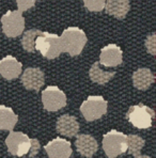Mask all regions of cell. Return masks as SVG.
<instances>
[{
	"label": "cell",
	"mask_w": 156,
	"mask_h": 158,
	"mask_svg": "<svg viewBox=\"0 0 156 158\" xmlns=\"http://www.w3.org/2000/svg\"><path fill=\"white\" fill-rule=\"evenodd\" d=\"M60 41H61L62 50L74 57L82 52L87 43V35L85 31L79 29L78 27H69L62 32Z\"/></svg>",
	"instance_id": "1"
},
{
	"label": "cell",
	"mask_w": 156,
	"mask_h": 158,
	"mask_svg": "<svg viewBox=\"0 0 156 158\" xmlns=\"http://www.w3.org/2000/svg\"><path fill=\"white\" fill-rule=\"evenodd\" d=\"M56 129L60 135L65 137H72L76 136L79 131V123L77 118L73 115L70 114H62L58 118Z\"/></svg>",
	"instance_id": "13"
},
{
	"label": "cell",
	"mask_w": 156,
	"mask_h": 158,
	"mask_svg": "<svg viewBox=\"0 0 156 158\" xmlns=\"http://www.w3.org/2000/svg\"><path fill=\"white\" fill-rule=\"evenodd\" d=\"M39 29H29L24 33L22 38V45L25 50L28 52H33L34 50V42H36V36L41 33Z\"/></svg>",
	"instance_id": "20"
},
{
	"label": "cell",
	"mask_w": 156,
	"mask_h": 158,
	"mask_svg": "<svg viewBox=\"0 0 156 158\" xmlns=\"http://www.w3.org/2000/svg\"><path fill=\"white\" fill-rule=\"evenodd\" d=\"M49 158H70L72 155L71 143L62 138H56L45 145Z\"/></svg>",
	"instance_id": "11"
},
{
	"label": "cell",
	"mask_w": 156,
	"mask_h": 158,
	"mask_svg": "<svg viewBox=\"0 0 156 158\" xmlns=\"http://www.w3.org/2000/svg\"><path fill=\"white\" fill-rule=\"evenodd\" d=\"M18 117L9 107L0 105V131H12L16 125Z\"/></svg>",
	"instance_id": "17"
},
{
	"label": "cell",
	"mask_w": 156,
	"mask_h": 158,
	"mask_svg": "<svg viewBox=\"0 0 156 158\" xmlns=\"http://www.w3.org/2000/svg\"><path fill=\"white\" fill-rule=\"evenodd\" d=\"M9 153L14 156H24L29 153L31 146V139L20 131H10L8 138L6 139Z\"/></svg>",
	"instance_id": "7"
},
{
	"label": "cell",
	"mask_w": 156,
	"mask_h": 158,
	"mask_svg": "<svg viewBox=\"0 0 156 158\" xmlns=\"http://www.w3.org/2000/svg\"><path fill=\"white\" fill-rule=\"evenodd\" d=\"M22 83L27 90L39 91L45 82V75L39 67H27L20 77Z\"/></svg>",
	"instance_id": "9"
},
{
	"label": "cell",
	"mask_w": 156,
	"mask_h": 158,
	"mask_svg": "<svg viewBox=\"0 0 156 158\" xmlns=\"http://www.w3.org/2000/svg\"><path fill=\"white\" fill-rule=\"evenodd\" d=\"M135 158H151L148 155H138V156H135Z\"/></svg>",
	"instance_id": "24"
},
{
	"label": "cell",
	"mask_w": 156,
	"mask_h": 158,
	"mask_svg": "<svg viewBox=\"0 0 156 158\" xmlns=\"http://www.w3.org/2000/svg\"><path fill=\"white\" fill-rule=\"evenodd\" d=\"M116 75L115 72H105L99 67V62H94L89 71V76L93 82L99 85H105L107 83L113 76Z\"/></svg>",
	"instance_id": "18"
},
{
	"label": "cell",
	"mask_w": 156,
	"mask_h": 158,
	"mask_svg": "<svg viewBox=\"0 0 156 158\" xmlns=\"http://www.w3.org/2000/svg\"><path fill=\"white\" fill-rule=\"evenodd\" d=\"M36 1H38V0H16L18 11L25 12V11L29 10V9H31L32 6L36 4Z\"/></svg>",
	"instance_id": "22"
},
{
	"label": "cell",
	"mask_w": 156,
	"mask_h": 158,
	"mask_svg": "<svg viewBox=\"0 0 156 158\" xmlns=\"http://www.w3.org/2000/svg\"><path fill=\"white\" fill-rule=\"evenodd\" d=\"M75 145L79 154L89 158L92 157L99 148V144H97V141L95 140V138H93L91 135L85 134L77 136Z\"/></svg>",
	"instance_id": "14"
},
{
	"label": "cell",
	"mask_w": 156,
	"mask_h": 158,
	"mask_svg": "<svg viewBox=\"0 0 156 158\" xmlns=\"http://www.w3.org/2000/svg\"><path fill=\"white\" fill-rule=\"evenodd\" d=\"M107 101L101 95H91L80 106V111L88 122L102 118L107 112Z\"/></svg>",
	"instance_id": "5"
},
{
	"label": "cell",
	"mask_w": 156,
	"mask_h": 158,
	"mask_svg": "<svg viewBox=\"0 0 156 158\" xmlns=\"http://www.w3.org/2000/svg\"><path fill=\"white\" fill-rule=\"evenodd\" d=\"M34 49L39 50L42 56L47 59H55L63 52L60 36L49 32H41L36 36Z\"/></svg>",
	"instance_id": "2"
},
{
	"label": "cell",
	"mask_w": 156,
	"mask_h": 158,
	"mask_svg": "<svg viewBox=\"0 0 156 158\" xmlns=\"http://www.w3.org/2000/svg\"><path fill=\"white\" fill-rule=\"evenodd\" d=\"M155 81V76L151 72V69L142 67L134 72L133 74V83L136 89L139 90H148L153 82Z\"/></svg>",
	"instance_id": "16"
},
{
	"label": "cell",
	"mask_w": 156,
	"mask_h": 158,
	"mask_svg": "<svg viewBox=\"0 0 156 158\" xmlns=\"http://www.w3.org/2000/svg\"><path fill=\"white\" fill-rule=\"evenodd\" d=\"M123 61L122 49L116 44H108L101 49L99 64L105 66H117Z\"/></svg>",
	"instance_id": "10"
},
{
	"label": "cell",
	"mask_w": 156,
	"mask_h": 158,
	"mask_svg": "<svg viewBox=\"0 0 156 158\" xmlns=\"http://www.w3.org/2000/svg\"><path fill=\"white\" fill-rule=\"evenodd\" d=\"M42 103L47 111H57L66 105V96L56 85H49L42 92Z\"/></svg>",
	"instance_id": "8"
},
{
	"label": "cell",
	"mask_w": 156,
	"mask_h": 158,
	"mask_svg": "<svg viewBox=\"0 0 156 158\" xmlns=\"http://www.w3.org/2000/svg\"><path fill=\"white\" fill-rule=\"evenodd\" d=\"M103 148L109 158H116L127 151V136L112 129L104 135Z\"/></svg>",
	"instance_id": "3"
},
{
	"label": "cell",
	"mask_w": 156,
	"mask_h": 158,
	"mask_svg": "<svg viewBox=\"0 0 156 158\" xmlns=\"http://www.w3.org/2000/svg\"><path fill=\"white\" fill-rule=\"evenodd\" d=\"M2 31L8 38L20 35L25 28V18L20 11H8L1 17Z\"/></svg>",
	"instance_id": "6"
},
{
	"label": "cell",
	"mask_w": 156,
	"mask_h": 158,
	"mask_svg": "<svg viewBox=\"0 0 156 158\" xmlns=\"http://www.w3.org/2000/svg\"><path fill=\"white\" fill-rule=\"evenodd\" d=\"M104 9L109 15L123 19L130 10V4L129 0H106Z\"/></svg>",
	"instance_id": "15"
},
{
	"label": "cell",
	"mask_w": 156,
	"mask_h": 158,
	"mask_svg": "<svg viewBox=\"0 0 156 158\" xmlns=\"http://www.w3.org/2000/svg\"><path fill=\"white\" fill-rule=\"evenodd\" d=\"M40 142L36 139H31V146H30V150H29V156L30 157H34L36 154L39 153L40 151Z\"/></svg>",
	"instance_id": "23"
},
{
	"label": "cell",
	"mask_w": 156,
	"mask_h": 158,
	"mask_svg": "<svg viewBox=\"0 0 156 158\" xmlns=\"http://www.w3.org/2000/svg\"><path fill=\"white\" fill-rule=\"evenodd\" d=\"M105 1L106 0H83V4L91 12H101L105 8Z\"/></svg>",
	"instance_id": "21"
},
{
	"label": "cell",
	"mask_w": 156,
	"mask_h": 158,
	"mask_svg": "<svg viewBox=\"0 0 156 158\" xmlns=\"http://www.w3.org/2000/svg\"><path fill=\"white\" fill-rule=\"evenodd\" d=\"M154 117V110L143 104L132 106L129 109V112L126 113V118H129V122L139 129H146L152 126V121Z\"/></svg>",
	"instance_id": "4"
},
{
	"label": "cell",
	"mask_w": 156,
	"mask_h": 158,
	"mask_svg": "<svg viewBox=\"0 0 156 158\" xmlns=\"http://www.w3.org/2000/svg\"><path fill=\"white\" fill-rule=\"evenodd\" d=\"M144 143H145V141L141 137L137 136V135H129V136H127V152L130 155L138 156V155H140Z\"/></svg>",
	"instance_id": "19"
},
{
	"label": "cell",
	"mask_w": 156,
	"mask_h": 158,
	"mask_svg": "<svg viewBox=\"0 0 156 158\" xmlns=\"http://www.w3.org/2000/svg\"><path fill=\"white\" fill-rule=\"evenodd\" d=\"M23 64L13 56H6L0 60V75L6 80L18 78L22 73Z\"/></svg>",
	"instance_id": "12"
}]
</instances>
